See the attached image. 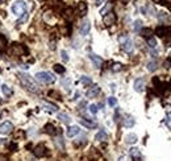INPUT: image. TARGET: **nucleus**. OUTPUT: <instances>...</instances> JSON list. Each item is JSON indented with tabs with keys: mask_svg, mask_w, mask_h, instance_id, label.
I'll return each mask as SVG.
<instances>
[{
	"mask_svg": "<svg viewBox=\"0 0 171 161\" xmlns=\"http://www.w3.org/2000/svg\"><path fill=\"white\" fill-rule=\"evenodd\" d=\"M20 81H21V84L25 87L26 90H29L30 92H38L40 91V89H38V86L34 83V81L30 78V75L28 74H24V73H20Z\"/></svg>",
	"mask_w": 171,
	"mask_h": 161,
	"instance_id": "1",
	"label": "nucleus"
},
{
	"mask_svg": "<svg viewBox=\"0 0 171 161\" xmlns=\"http://www.w3.org/2000/svg\"><path fill=\"white\" fill-rule=\"evenodd\" d=\"M36 79L40 81L41 83L52 84L55 82V77H54V74H52V73H49V71H38L37 74H36Z\"/></svg>",
	"mask_w": 171,
	"mask_h": 161,
	"instance_id": "2",
	"label": "nucleus"
},
{
	"mask_svg": "<svg viewBox=\"0 0 171 161\" xmlns=\"http://www.w3.org/2000/svg\"><path fill=\"white\" fill-rule=\"evenodd\" d=\"M12 12H13V15L17 16V17H20V16L24 15V13L26 12V4H25V1H22V0H16L12 4Z\"/></svg>",
	"mask_w": 171,
	"mask_h": 161,
	"instance_id": "3",
	"label": "nucleus"
},
{
	"mask_svg": "<svg viewBox=\"0 0 171 161\" xmlns=\"http://www.w3.org/2000/svg\"><path fill=\"white\" fill-rule=\"evenodd\" d=\"M116 15H114L113 12H108L105 13L104 16H103V22H104V25H107V27H109V25H113L114 22H116Z\"/></svg>",
	"mask_w": 171,
	"mask_h": 161,
	"instance_id": "4",
	"label": "nucleus"
},
{
	"mask_svg": "<svg viewBox=\"0 0 171 161\" xmlns=\"http://www.w3.org/2000/svg\"><path fill=\"white\" fill-rule=\"evenodd\" d=\"M13 131V124L11 121H4L0 124V134L1 135H8Z\"/></svg>",
	"mask_w": 171,
	"mask_h": 161,
	"instance_id": "5",
	"label": "nucleus"
},
{
	"mask_svg": "<svg viewBox=\"0 0 171 161\" xmlns=\"http://www.w3.org/2000/svg\"><path fill=\"white\" fill-rule=\"evenodd\" d=\"M133 89L137 92H142L145 90V79L144 78H137L133 83Z\"/></svg>",
	"mask_w": 171,
	"mask_h": 161,
	"instance_id": "6",
	"label": "nucleus"
},
{
	"mask_svg": "<svg viewBox=\"0 0 171 161\" xmlns=\"http://www.w3.org/2000/svg\"><path fill=\"white\" fill-rule=\"evenodd\" d=\"M12 52H15L17 56H22L26 53V49H25L21 44H13L12 46H11V53Z\"/></svg>",
	"mask_w": 171,
	"mask_h": 161,
	"instance_id": "7",
	"label": "nucleus"
},
{
	"mask_svg": "<svg viewBox=\"0 0 171 161\" xmlns=\"http://www.w3.org/2000/svg\"><path fill=\"white\" fill-rule=\"evenodd\" d=\"M89 29H91V21L84 19L82 22V25H80V33H82L83 36H87L89 33Z\"/></svg>",
	"mask_w": 171,
	"mask_h": 161,
	"instance_id": "8",
	"label": "nucleus"
},
{
	"mask_svg": "<svg viewBox=\"0 0 171 161\" xmlns=\"http://www.w3.org/2000/svg\"><path fill=\"white\" fill-rule=\"evenodd\" d=\"M158 20L162 22V24H167L169 25L170 22H171V17H170V15L167 12H163V11H161V12L158 13Z\"/></svg>",
	"mask_w": 171,
	"mask_h": 161,
	"instance_id": "9",
	"label": "nucleus"
},
{
	"mask_svg": "<svg viewBox=\"0 0 171 161\" xmlns=\"http://www.w3.org/2000/svg\"><path fill=\"white\" fill-rule=\"evenodd\" d=\"M34 155L37 157L46 156V147H45V144H38V145L36 147V148H34Z\"/></svg>",
	"mask_w": 171,
	"mask_h": 161,
	"instance_id": "10",
	"label": "nucleus"
},
{
	"mask_svg": "<svg viewBox=\"0 0 171 161\" xmlns=\"http://www.w3.org/2000/svg\"><path fill=\"white\" fill-rule=\"evenodd\" d=\"M100 94V87L97 86V84H95V86H92L91 89L87 91V98H95V97H97V95Z\"/></svg>",
	"mask_w": 171,
	"mask_h": 161,
	"instance_id": "11",
	"label": "nucleus"
},
{
	"mask_svg": "<svg viewBox=\"0 0 171 161\" xmlns=\"http://www.w3.org/2000/svg\"><path fill=\"white\" fill-rule=\"evenodd\" d=\"M79 123L82 124V126H84L86 128H96V127H97V124L95 123V121L88 120V119H86V118H82V119H79Z\"/></svg>",
	"mask_w": 171,
	"mask_h": 161,
	"instance_id": "12",
	"label": "nucleus"
},
{
	"mask_svg": "<svg viewBox=\"0 0 171 161\" xmlns=\"http://www.w3.org/2000/svg\"><path fill=\"white\" fill-rule=\"evenodd\" d=\"M89 60L92 61V64H94V66L96 67V69H99V67H102V64H103V60L99 57V56L96 54H89Z\"/></svg>",
	"mask_w": 171,
	"mask_h": 161,
	"instance_id": "13",
	"label": "nucleus"
},
{
	"mask_svg": "<svg viewBox=\"0 0 171 161\" xmlns=\"http://www.w3.org/2000/svg\"><path fill=\"white\" fill-rule=\"evenodd\" d=\"M77 12L79 13L80 16H86V13H87V4H86L84 1H79V3H78Z\"/></svg>",
	"mask_w": 171,
	"mask_h": 161,
	"instance_id": "14",
	"label": "nucleus"
},
{
	"mask_svg": "<svg viewBox=\"0 0 171 161\" xmlns=\"http://www.w3.org/2000/svg\"><path fill=\"white\" fill-rule=\"evenodd\" d=\"M79 132H80L79 127H78V126H71V127H69V129H67V136L74 137V136H77Z\"/></svg>",
	"mask_w": 171,
	"mask_h": 161,
	"instance_id": "15",
	"label": "nucleus"
},
{
	"mask_svg": "<svg viewBox=\"0 0 171 161\" xmlns=\"http://www.w3.org/2000/svg\"><path fill=\"white\" fill-rule=\"evenodd\" d=\"M45 132H46L47 135H52V136H54V135H57L58 134V131H57V128H55L53 124H46L45 126Z\"/></svg>",
	"mask_w": 171,
	"mask_h": 161,
	"instance_id": "16",
	"label": "nucleus"
},
{
	"mask_svg": "<svg viewBox=\"0 0 171 161\" xmlns=\"http://www.w3.org/2000/svg\"><path fill=\"white\" fill-rule=\"evenodd\" d=\"M167 32H169L167 27H163V25H161V27H158L155 29V35L159 36V37H165V36L167 35Z\"/></svg>",
	"mask_w": 171,
	"mask_h": 161,
	"instance_id": "17",
	"label": "nucleus"
},
{
	"mask_svg": "<svg viewBox=\"0 0 171 161\" xmlns=\"http://www.w3.org/2000/svg\"><path fill=\"white\" fill-rule=\"evenodd\" d=\"M107 139H108V135H107V132L103 131V129H100L96 134V136H95V140L96 141H105Z\"/></svg>",
	"mask_w": 171,
	"mask_h": 161,
	"instance_id": "18",
	"label": "nucleus"
},
{
	"mask_svg": "<svg viewBox=\"0 0 171 161\" xmlns=\"http://www.w3.org/2000/svg\"><path fill=\"white\" fill-rule=\"evenodd\" d=\"M133 48L134 46H133V41H132V40H127L124 44H122V49H124L127 53H132V52H133Z\"/></svg>",
	"mask_w": 171,
	"mask_h": 161,
	"instance_id": "19",
	"label": "nucleus"
},
{
	"mask_svg": "<svg viewBox=\"0 0 171 161\" xmlns=\"http://www.w3.org/2000/svg\"><path fill=\"white\" fill-rule=\"evenodd\" d=\"M58 119L62 121L63 124H70V123H71V118H70L67 114H64V112H61V114H58Z\"/></svg>",
	"mask_w": 171,
	"mask_h": 161,
	"instance_id": "20",
	"label": "nucleus"
},
{
	"mask_svg": "<svg viewBox=\"0 0 171 161\" xmlns=\"http://www.w3.org/2000/svg\"><path fill=\"white\" fill-rule=\"evenodd\" d=\"M124 126L127 127V128H132V127L134 126V119H133V116H130V115H127V116L124 118Z\"/></svg>",
	"mask_w": 171,
	"mask_h": 161,
	"instance_id": "21",
	"label": "nucleus"
},
{
	"mask_svg": "<svg viewBox=\"0 0 171 161\" xmlns=\"http://www.w3.org/2000/svg\"><path fill=\"white\" fill-rule=\"evenodd\" d=\"M137 140H138V137H137L136 134H128L127 136H125V141H127L128 144H136Z\"/></svg>",
	"mask_w": 171,
	"mask_h": 161,
	"instance_id": "22",
	"label": "nucleus"
},
{
	"mask_svg": "<svg viewBox=\"0 0 171 161\" xmlns=\"http://www.w3.org/2000/svg\"><path fill=\"white\" fill-rule=\"evenodd\" d=\"M42 106L45 107V108L47 110V111H50V112H55L58 110V107L55 106V104H53V103H49V102H42Z\"/></svg>",
	"mask_w": 171,
	"mask_h": 161,
	"instance_id": "23",
	"label": "nucleus"
},
{
	"mask_svg": "<svg viewBox=\"0 0 171 161\" xmlns=\"http://www.w3.org/2000/svg\"><path fill=\"white\" fill-rule=\"evenodd\" d=\"M1 92L5 95V97H11V95L13 94L12 89H11L8 84H3V86H1Z\"/></svg>",
	"mask_w": 171,
	"mask_h": 161,
	"instance_id": "24",
	"label": "nucleus"
},
{
	"mask_svg": "<svg viewBox=\"0 0 171 161\" xmlns=\"http://www.w3.org/2000/svg\"><path fill=\"white\" fill-rule=\"evenodd\" d=\"M129 155H130L133 159H140V156H141V152H140V149H137V148H130V151H129Z\"/></svg>",
	"mask_w": 171,
	"mask_h": 161,
	"instance_id": "25",
	"label": "nucleus"
},
{
	"mask_svg": "<svg viewBox=\"0 0 171 161\" xmlns=\"http://www.w3.org/2000/svg\"><path fill=\"white\" fill-rule=\"evenodd\" d=\"M140 32H141V35L144 36V37H147V38H150L151 35H153V30H151L150 28H142Z\"/></svg>",
	"mask_w": 171,
	"mask_h": 161,
	"instance_id": "26",
	"label": "nucleus"
},
{
	"mask_svg": "<svg viewBox=\"0 0 171 161\" xmlns=\"http://www.w3.org/2000/svg\"><path fill=\"white\" fill-rule=\"evenodd\" d=\"M146 66H147V70H149V71H151V73L155 71L157 67H158V66H157V61H154V60H151V61L147 62Z\"/></svg>",
	"mask_w": 171,
	"mask_h": 161,
	"instance_id": "27",
	"label": "nucleus"
},
{
	"mask_svg": "<svg viewBox=\"0 0 171 161\" xmlns=\"http://www.w3.org/2000/svg\"><path fill=\"white\" fill-rule=\"evenodd\" d=\"M54 71H55V73H58V74H63V73L66 71V69H64L62 65L55 64V65H54Z\"/></svg>",
	"mask_w": 171,
	"mask_h": 161,
	"instance_id": "28",
	"label": "nucleus"
},
{
	"mask_svg": "<svg viewBox=\"0 0 171 161\" xmlns=\"http://www.w3.org/2000/svg\"><path fill=\"white\" fill-rule=\"evenodd\" d=\"M80 83H83L84 86H89V84L92 83V79L89 77H87V75H83V77L80 78Z\"/></svg>",
	"mask_w": 171,
	"mask_h": 161,
	"instance_id": "29",
	"label": "nucleus"
},
{
	"mask_svg": "<svg viewBox=\"0 0 171 161\" xmlns=\"http://www.w3.org/2000/svg\"><path fill=\"white\" fill-rule=\"evenodd\" d=\"M112 5H113V4H112V3H107V5H105V7L103 8L102 11H100V13H102L103 16H104L105 13H108V11H109V12H111V8H112Z\"/></svg>",
	"mask_w": 171,
	"mask_h": 161,
	"instance_id": "30",
	"label": "nucleus"
},
{
	"mask_svg": "<svg viewBox=\"0 0 171 161\" xmlns=\"http://www.w3.org/2000/svg\"><path fill=\"white\" fill-rule=\"evenodd\" d=\"M122 70V65L120 64V62H116V64H113V66H112V71L117 73V71H121Z\"/></svg>",
	"mask_w": 171,
	"mask_h": 161,
	"instance_id": "31",
	"label": "nucleus"
},
{
	"mask_svg": "<svg viewBox=\"0 0 171 161\" xmlns=\"http://www.w3.org/2000/svg\"><path fill=\"white\" fill-rule=\"evenodd\" d=\"M133 29H134V30H141V29H142V21H141V20H136V21H134Z\"/></svg>",
	"mask_w": 171,
	"mask_h": 161,
	"instance_id": "32",
	"label": "nucleus"
},
{
	"mask_svg": "<svg viewBox=\"0 0 171 161\" xmlns=\"http://www.w3.org/2000/svg\"><path fill=\"white\" fill-rule=\"evenodd\" d=\"M108 104L111 107H116L117 106V99L114 97H109L108 98Z\"/></svg>",
	"mask_w": 171,
	"mask_h": 161,
	"instance_id": "33",
	"label": "nucleus"
},
{
	"mask_svg": "<svg viewBox=\"0 0 171 161\" xmlns=\"http://www.w3.org/2000/svg\"><path fill=\"white\" fill-rule=\"evenodd\" d=\"M147 45H149L150 48H153V49H154V48L157 46V40H155V38H154V37L147 38Z\"/></svg>",
	"mask_w": 171,
	"mask_h": 161,
	"instance_id": "34",
	"label": "nucleus"
},
{
	"mask_svg": "<svg viewBox=\"0 0 171 161\" xmlns=\"http://www.w3.org/2000/svg\"><path fill=\"white\" fill-rule=\"evenodd\" d=\"M28 17H29V15H28V12H25L24 15H22V16H20V17H19L17 22H19V24H22V22H25V21L28 20Z\"/></svg>",
	"mask_w": 171,
	"mask_h": 161,
	"instance_id": "35",
	"label": "nucleus"
},
{
	"mask_svg": "<svg viewBox=\"0 0 171 161\" xmlns=\"http://www.w3.org/2000/svg\"><path fill=\"white\" fill-rule=\"evenodd\" d=\"M88 110H89V112H91L92 115H96L97 114V106H96V104H89Z\"/></svg>",
	"mask_w": 171,
	"mask_h": 161,
	"instance_id": "36",
	"label": "nucleus"
},
{
	"mask_svg": "<svg viewBox=\"0 0 171 161\" xmlns=\"http://www.w3.org/2000/svg\"><path fill=\"white\" fill-rule=\"evenodd\" d=\"M5 45H7V40H5L3 36H0V52L3 49H5Z\"/></svg>",
	"mask_w": 171,
	"mask_h": 161,
	"instance_id": "37",
	"label": "nucleus"
},
{
	"mask_svg": "<svg viewBox=\"0 0 171 161\" xmlns=\"http://www.w3.org/2000/svg\"><path fill=\"white\" fill-rule=\"evenodd\" d=\"M61 57H62V60H63L64 62L69 61V56H67V52H66V50H61Z\"/></svg>",
	"mask_w": 171,
	"mask_h": 161,
	"instance_id": "38",
	"label": "nucleus"
},
{
	"mask_svg": "<svg viewBox=\"0 0 171 161\" xmlns=\"http://www.w3.org/2000/svg\"><path fill=\"white\" fill-rule=\"evenodd\" d=\"M166 124H167V127L171 128V112H167L166 114Z\"/></svg>",
	"mask_w": 171,
	"mask_h": 161,
	"instance_id": "39",
	"label": "nucleus"
},
{
	"mask_svg": "<svg viewBox=\"0 0 171 161\" xmlns=\"http://www.w3.org/2000/svg\"><path fill=\"white\" fill-rule=\"evenodd\" d=\"M49 97H55V99H62V98H61V95L58 94L57 91H50L49 92Z\"/></svg>",
	"mask_w": 171,
	"mask_h": 161,
	"instance_id": "40",
	"label": "nucleus"
},
{
	"mask_svg": "<svg viewBox=\"0 0 171 161\" xmlns=\"http://www.w3.org/2000/svg\"><path fill=\"white\" fill-rule=\"evenodd\" d=\"M70 82H71V79H70V78H66V79H63V81H62V84L64 86V89H69Z\"/></svg>",
	"mask_w": 171,
	"mask_h": 161,
	"instance_id": "41",
	"label": "nucleus"
},
{
	"mask_svg": "<svg viewBox=\"0 0 171 161\" xmlns=\"http://www.w3.org/2000/svg\"><path fill=\"white\" fill-rule=\"evenodd\" d=\"M127 40H129V38H128V36H124V35H121V36H120V37H119V41H120V44H124V42L125 41H127Z\"/></svg>",
	"mask_w": 171,
	"mask_h": 161,
	"instance_id": "42",
	"label": "nucleus"
},
{
	"mask_svg": "<svg viewBox=\"0 0 171 161\" xmlns=\"http://www.w3.org/2000/svg\"><path fill=\"white\" fill-rule=\"evenodd\" d=\"M71 13H72V9H71V8H69V9L64 11V16H66V17H71Z\"/></svg>",
	"mask_w": 171,
	"mask_h": 161,
	"instance_id": "43",
	"label": "nucleus"
},
{
	"mask_svg": "<svg viewBox=\"0 0 171 161\" xmlns=\"http://www.w3.org/2000/svg\"><path fill=\"white\" fill-rule=\"evenodd\" d=\"M49 48H50V49H52V50H54V49H55V41H50Z\"/></svg>",
	"mask_w": 171,
	"mask_h": 161,
	"instance_id": "44",
	"label": "nucleus"
},
{
	"mask_svg": "<svg viewBox=\"0 0 171 161\" xmlns=\"http://www.w3.org/2000/svg\"><path fill=\"white\" fill-rule=\"evenodd\" d=\"M165 67H171V60H166V61H165Z\"/></svg>",
	"mask_w": 171,
	"mask_h": 161,
	"instance_id": "45",
	"label": "nucleus"
},
{
	"mask_svg": "<svg viewBox=\"0 0 171 161\" xmlns=\"http://www.w3.org/2000/svg\"><path fill=\"white\" fill-rule=\"evenodd\" d=\"M104 3V0H95V4L96 5H102Z\"/></svg>",
	"mask_w": 171,
	"mask_h": 161,
	"instance_id": "46",
	"label": "nucleus"
},
{
	"mask_svg": "<svg viewBox=\"0 0 171 161\" xmlns=\"http://www.w3.org/2000/svg\"><path fill=\"white\" fill-rule=\"evenodd\" d=\"M111 89H112V91H114V90H116V84H114V83H111Z\"/></svg>",
	"mask_w": 171,
	"mask_h": 161,
	"instance_id": "47",
	"label": "nucleus"
},
{
	"mask_svg": "<svg viewBox=\"0 0 171 161\" xmlns=\"http://www.w3.org/2000/svg\"><path fill=\"white\" fill-rule=\"evenodd\" d=\"M0 161H7V159L4 156H0Z\"/></svg>",
	"mask_w": 171,
	"mask_h": 161,
	"instance_id": "48",
	"label": "nucleus"
},
{
	"mask_svg": "<svg viewBox=\"0 0 171 161\" xmlns=\"http://www.w3.org/2000/svg\"><path fill=\"white\" fill-rule=\"evenodd\" d=\"M121 1L124 3V4H127V3H129V1H130V0H121Z\"/></svg>",
	"mask_w": 171,
	"mask_h": 161,
	"instance_id": "49",
	"label": "nucleus"
},
{
	"mask_svg": "<svg viewBox=\"0 0 171 161\" xmlns=\"http://www.w3.org/2000/svg\"><path fill=\"white\" fill-rule=\"evenodd\" d=\"M154 3H161V0H153Z\"/></svg>",
	"mask_w": 171,
	"mask_h": 161,
	"instance_id": "50",
	"label": "nucleus"
},
{
	"mask_svg": "<svg viewBox=\"0 0 171 161\" xmlns=\"http://www.w3.org/2000/svg\"><path fill=\"white\" fill-rule=\"evenodd\" d=\"M122 160H124V157H120L119 159V161H122Z\"/></svg>",
	"mask_w": 171,
	"mask_h": 161,
	"instance_id": "51",
	"label": "nucleus"
},
{
	"mask_svg": "<svg viewBox=\"0 0 171 161\" xmlns=\"http://www.w3.org/2000/svg\"><path fill=\"white\" fill-rule=\"evenodd\" d=\"M133 161H141V160H140V159H134Z\"/></svg>",
	"mask_w": 171,
	"mask_h": 161,
	"instance_id": "52",
	"label": "nucleus"
},
{
	"mask_svg": "<svg viewBox=\"0 0 171 161\" xmlns=\"http://www.w3.org/2000/svg\"><path fill=\"white\" fill-rule=\"evenodd\" d=\"M3 143V139H0V144H1Z\"/></svg>",
	"mask_w": 171,
	"mask_h": 161,
	"instance_id": "53",
	"label": "nucleus"
},
{
	"mask_svg": "<svg viewBox=\"0 0 171 161\" xmlns=\"http://www.w3.org/2000/svg\"><path fill=\"white\" fill-rule=\"evenodd\" d=\"M3 1H4V0H0V4H1V3H3Z\"/></svg>",
	"mask_w": 171,
	"mask_h": 161,
	"instance_id": "54",
	"label": "nucleus"
},
{
	"mask_svg": "<svg viewBox=\"0 0 171 161\" xmlns=\"http://www.w3.org/2000/svg\"><path fill=\"white\" fill-rule=\"evenodd\" d=\"M170 104H171V100H170Z\"/></svg>",
	"mask_w": 171,
	"mask_h": 161,
	"instance_id": "55",
	"label": "nucleus"
},
{
	"mask_svg": "<svg viewBox=\"0 0 171 161\" xmlns=\"http://www.w3.org/2000/svg\"><path fill=\"white\" fill-rule=\"evenodd\" d=\"M0 102H1V100H0Z\"/></svg>",
	"mask_w": 171,
	"mask_h": 161,
	"instance_id": "56",
	"label": "nucleus"
}]
</instances>
